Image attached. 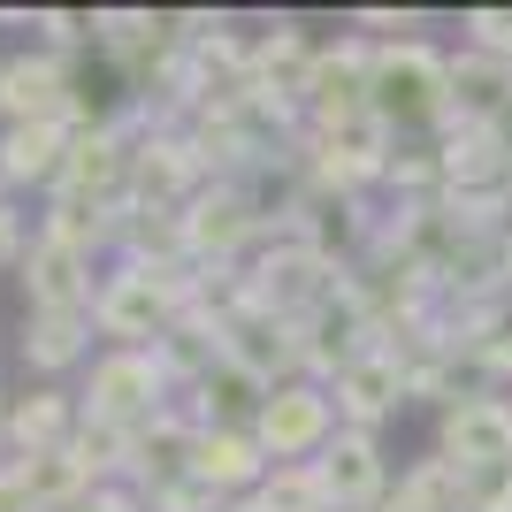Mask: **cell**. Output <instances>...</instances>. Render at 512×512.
<instances>
[{
  "label": "cell",
  "mask_w": 512,
  "mask_h": 512,
  "mask_svg": "<svg viewBox=\"0 0 512 512\" xmlns=\"http://www.w3.org/2000/svg\"><path fill=\"white\" fill-rule=\"evenodd\" d=\"M268 451H260L253 428H199V451H192V474L207 482V490L222 497H253L260 482H268Z\"/></svg>",
  "instance_id": "cell-19"
},
{
  "label": "cell",
  "mask_w": 512,
  "mask_h": 512,
  "mask_svg": "<svg viewBox=\"0 0 512 512\" xmlns=\"http://www.w3.org/2000/svg\"><path fill=\"white\" fill-rule=\"evenodd\" d=\"M253 436L276 467H306V459H321V444L337 436V398L321 383H306V375L299 383H276L268 406H260V421H253Z\"/></svg>",
  "instance_id": "cell-8"
},
{
  "label": "cell",
  "mask_w": 512,
  "mask_h": 512,
  "mask_svg": "<svg viewBox=\"0 0 512 512\" xmlns=\"http://www.w3.org/2000/svg\"><path fill=\"white\" fill-rule=\"evenodd\" d=\"M0 207H8V176H0Z\"/></svg>",
  "instance_id": "cell-41"
},
{
  "label": "cell",
  "mask_w": 512,
  "mask_h": 512,
  "mask_svg": "<svg viewBox=\"0 0 512 512\" xmlns=\"http://www.w3.org/2000/svg\"><path fill=\"white\" fill-rule=\"evenodd\" d=\"M31 31L46 39V54H69V46L92 39V16H85V8H39V16H31Z\"/></svg>",
  "instance_id": "cell-30"
},
{
  "label": "cell",
  "mask_w": 512,
  "mask_h": 512,
  "mask_svg": "<svg viewBox=\"0 0 512 512\" xmlns=\"http://www.w3.org/2000/svg\"><path fill=\"white\" fill-rule=\"evenodd\" d=\"M474 512H512V467H505V474H482V482H474Z\"/></svg>",
  "instance_id": "cell-35"
},
{
  "label": "cell",
  "mask_w": 512,
  "mask_h": 512,
  "mask_svg": "<svg viewBox=\"0 0 512 512\" xmlns=\"http://www.w3.org/2000/svg\"><path fill=\"white\" fill-rule=\"evenodd\" d=\"M314 62H321V46L306 39L299 23H276V31L253 46V92H260V100H276V107H291V115H306Z\"/></svg>",
  "instance_id": "cell-18"
},
{
  "label": "cell",
  "mask_w": 512,
  "mask_h": 512,
  "mask_svg": "<svg viewBox=\"0 0 512 512\" xmlns=\"http://www.w3.org/2000/svg\"><path fill=\"white\" fill-rule=\"evenodd\" d=\"M306 467L321 474V497H329V512H375V505L390 497L383 444H375L367 428H337V436L321 444V459H306Z\"/></svg>",
  "instance_id": "cell-13"
},
{
  "label": "cell",
  "mask_w": 512,
  "mask_h": 512,
  "mask_svg": "<svg viewBox=\"0 0 512 512\" xmlns=\"http://www.w3.org/2000/svg\"><path fill=\"white\" fill-rule=\"evenodd\" d=\"M505 291H512V230H505Z\"/></svg>",
  "instance_id": "cell-38"
},
{
  "label": "cell",
  "mask_w": 512,
  "mask_h": 512,
  "mask_svg": "<svg viewBox=\"0 0 512 512\" xmlns=\"http://www.w3.org/2000/svg\"><path fill=\"white\" fill-rule=\"evenodd\" d=\"M62 153H69V123H16V130H0V176H8V192H16V184H46V192H54Z\"/></svg>",
  "instance_id": "cell-25"
},
{
  "label": "cell",
  "mask_w": 512,
  "mask_h": 512,
  "mask_svg": "<svg viewBox=\"0 0 512 512\" xmlns=\"http://www.w3.org/2000/svg\"><path fill=\"white\" fill-rule=\"evenodd\" d=\"M352 115H375V39H337L321 46L314 85H306V123H352Z\"/></svg>",
  "instance_id": "cell-11"
},
{
  "label": "cell",
  "mask_w": 512,
  "mask_h": 512,
  "mask_svg": "<svg viewBox=\"0 0 512 512\" xmlns=\"http://www.w3.org/2000/svg\"><path fill=\"white\" fill-rule=\"evenodd\" d=\"M62 199H92V207H123L130 199V130L115 115L69 130V153H62V176H54Z\"/></svg>",
  "instance_id": "cell-9"
},
{
  "label": "cell",
  "mask_w": 512,
  "mask_h": 512,
  "mask_svg": "<svg viewBox=\"0 0 512 512\" xmlns=\"http://www.w3.org/2000/svg\"><path fill=\"white\" fill-rule=\"evenodd\" d=\"M39 237H54V245H69V253H100V245H115V207H92V199H46L39 214Z\"/></svg>",
  "instance_id": "cell-27"
},
{
  "label": "cell",
  "mask_w": 512,
  "mask_h": 512,
  "mask_svg": "<svg viewBox=\"0 0 512 512\" xmlns=\"http://www.w3.org/2000/svg\"><path fill=\"white\" fill-rule=\"evenodd\" d=\"M192 398H199V406H192V413H199V428H253V421H260V406H268V383H260L253 367H237L230 352H222V360L199 375Z\"/></svg>",
  "instance_id": "cell-22"
},
{
  "label": "cell",
  "mask_w": 512,
  "mask_h": 512,
  "mask_svg": "<svg viewBox=\"0 0 512 512\" xmlns=\"http://www.w3.org/2000/svg\"><path fill=\"white\" fill-rule=\"evenodd\" d=\"M375 115L390 130H451V54L428 39H375Z\"/></svg>",
  "instance_id": "cell-1"
},
{
  "label": "cell",
  "mask_w": 512,
  "mask_h": 512,
  "mask_svg": "<svg viewBox=\"0 0 512 512\" xmlns=\"http://www.w3.org/2000/svg\"><path fill=\"white\" fill-rule=\"evenodd\" d=\"M260 237H276V230H268V214L253 207L245 184H199L192 207H184V253L199 268H237Z\"/></svg>",
  "instance_id": "cell-5"
},
{
  "label": "cell",
  "mask_w": 512,
  "mask_h": 512,
  "mask_svg": "<svg viewBox=\"0 0 512 512\" xmlns=\"http://www.w3.org/2000/svg\"><path fill=\"white\" fill-rule=\"evenodd\" d=\"M23 291H31V306H92L100 291H92V260L69 253V245H54V237H31V253H23Z\"/></svg>",
  "instance_id": "cell-23"
},
{
  "label": "cell",
  "mask_w": 512,
  "mask_h": 512,
  "mask_svg": "<svg viewBox=\"0 0 512 512\" xmlns=\"http://www.w3.org/2000/svg\"><path fill=\"white\" fill-rule=\"evenodd\" d=\"M23 253H31V230L16 207H0V268H23Z\"/></svg>",
  "instance_id": "cell-33"
},
{
  "label": "cell",
  "mask_w": 512,
  "mask_h": 512,
  "mask_svg": "<svg viewBox=\"0 0 512 512\" xmlns=\"http://www.w3.org/2000/svg\"><path fill=\"white\" fill-rule=\"evenodd\" d=\"M375 314H367V299H360V283L344 276V291H329V299L314 306V314L299 321V360H306V383H337L344 367L360 360V352H375Z\"/></svg>",
  "instance_id": "cell-7"
},
{
  "label": "cell",
  "mask_w": 512,
  "mask_h": 512,
  "mask_svg": "<svg viewBox=\"0 0 512 512\" xmlns=\"http://www.w3.org/2000/svg\"><path fill=\"white\" fill-rule=\"evenodd\" d=\"M245 306H260V314H283V321H306L329 291H344V268L337 253H321V245H306V237H268L245 268Z\"/></svg>",
  "instance_id": "cell-2"
},
{
  "label": "cell",
  "mask_w": 512,
  "mask_h": 512,
  "mask_svg": "<svg viewBox=\"0 0 512 512\" xmlns=\"http://www.w3.org/2000/svg\"><path fill=\"white\" fill-rule=\"evenodd\" d=\"M329 398H337V428H367V436H375V428L413 398V367L398 360L390 344H375V352H360V360L329 383Z\"/></svg>",
  "instance_id": "cell-14"
},
{
  "label": "cell",
  "mask_w": 512,
  "mask_h": 512,
  "mask_svg": "<svg viewBox=\"0 0 512 512\" xmlns=\"http://www.w3.org/2000/svg\"><path fill=\"white\" fill-rule=\"evenodd\" d=\"M398 497L413 512H474V474H459L444 451H428V459H413L398 474Z\"/></svg>",
  "instance_id": "cell-26"
},
{
  "label": "cell",
  "mask_w": 512,
  "mask_h": 512,
  "mask_svg": "<svg viewBox=\"0 0 512 512\" xmlns=\"http://www.w3.org/2000/svg\"><path fill=\"white\" fill-rule=\"evenodd\" d=\"M92 39H100L107 62L123 69L130 92H146L169 69V54L184 46L176 39V16H153V8H92Z\"/></svg>",
  "instance_id": "cell-10"
},
{
  "label": "cell",
  "mask_w": 512,
  "mask_h": 512,
  "mask_svg": "<svg viewBox=\"0 0 512 512\" xmlns=\"http://www.w3.org/2000/svg\"><path fill=\"white\" fill-rule=\"evenodd\" d=\"M169 390L176 383H169V367L153 360V352H100V360H92V383H85V413L138 436L146 421L169 413Z\"/></svg>",
  "instance_id": "cell-6"
},
{
  "label": "cell",
  "mask_w": 512,
  "mask_h": 512,
  "mask_svg": "<svg viewBox=\"0 0 512 512\" xmlns=\"http://www.w3.org/2000/svg\"><path fill=\"white\" fill-rule=\"evenodd\" d=\"M0 444H8V398H0Z\"/></svg>",
  "instance_id": "cell-39"
},
{
  "label": "cell",
  "mask_w": 512,
  "mask_h": 512,
  "mask_svg": "<svg viewBox=\"0 0 512 512\" xmlns=\"http://www.w3.org/2000/svg\"><path fill=\"white\" fill-rule=\"evenodd\" d=\"M451 123H512V69L490 54H451Z\"/></svg>",
  "instance_id": "cell-24"
},
{
  "label": "cell",
  "mask_w": 512,
  "mask_h": 512,
  "mask_svg": "<svg viewBox=\"0 0 512 512\" xmlns=\"http://www.w3.org/2000/svg\"><path fill=\"white\" fill-rule=\"evenodd\" d=\"M222 352H230L237 367H253L260 383H299L306 360H299V321L283 314H260V306H237L230 321H222Z\"/></svg>",
  "instance_id": "cell-17"
},
{
  "label": "cell",
  "mask_w": 512,
  "mask_h": 512,
  "mask_svg": "<svg viewBox=\"0 0 512 512\" xmlns=\"http://www.w3.org/2000/svg\"><path fill=\"white\" fill-rule=\"evenodd\" d=\"M192 451H199V413L169 406L161 421H146L130 436V467H123V490L138 497H161L176 482H192Z\"/></svg>",
  "instance_id": "cell-15"
},
{
  "label": "cell",
  "mask_w": 512,
  "mask_h": 512,
  "mask_svg": "<svg viewBox=\"0 0 512 512\" xmlns=\"http://www.w3.org/2000/svg\"><path fill=\"white\" fill-rule=\"evenodd\" d=\"M375 512H413V505H406V497H398V490H390V497H383V505H375Z\"/></svg>",
  "instance_id": "cell-37"
},
{
  "label": "cell",
  "mask_w": 512,
  "mask_h": 512,
  "mask_svg": "<svg viewBox=\"0 0 512 512\" xmlns=\"http://www.w3.org/2000/svg\"><path fill=\"white\" fill-rule=\"evenodd\" d=\"M230 512H253V505H245V497H230Z\"/></svg>",
  "instance_id": "cell-40"
},
{
  "label": "cell",
  "mask_w": 512,
  "mask_h": 512,
  "mask_svg": "<svg viewBox=\"0 0 512 512\" xmlns=\"http://www.w3.org/2000/svg\"><path fill=\"white\" fill-rule=\"evenodd\" d=\"M77 421H85V398H69V390H31V398H16V406H8V451H16V459L69 451Z\"/></svg>",
  "instance_id": "cell-21"
},
{
  "label": "cell",
  "mask_w": 512,
  "mask_h": 512,
  "mask_svg": "<svg viewBox=\"0 0 512 512\" xmlns=\"http://www.w3.org/2000/svg\"><path fill=\"white\" fill-rule=\"evenodd\" d=\"M92 337H100L92 306H31L23 314V360L39 367V375H69L92 352Z\"/></svg>",
  "instance_id": "cell-20"
},
{
  "label": "cell",
  "mask_w": 512,
  "mask_h": 512,
  "mask_svg": "<svg viewBox=\"0 0 512 512\" xmlns=\"http://www.w3.org/2000/svg\"><path fill=\"white\" fill-rule=\"evenodd\" d=\"M16 123H85V100H77V62L69 54H0V130Z\"/></svg>",
  "instance_id": "cell-4"
},
{
  "label": "cell",
  "mask_w": 512,
  "mask_h": 512,
  "mask_svg": "<svg viewBox=\"0 0 512 512\" xmlns=\"http://www.w3.org/2000/svg\"><path fill=\"white\" fill-rule=\"evenodd\" d=\"M245 505L253 512H329V497H321L314 467H268V482H260Z\"/></svg>",
  "instance_id": "cell-28"
},
{
  "label": "cell",
  "mask_w": 512,
  "mask_h": 512,
  "mask_svg": "<svg viewBox=\"0 0 512 512\" xmlns=\"http://www.w3.org/2000/svg\"><path fill=\"white\" fill-rule=\"evenodd\" d=\"M299 169L314 176V184H329V192H367V184H383L390 161H398V130L383 123V115H352V123H329L299 130Z\"/></svg>",
  "instance_id": "cell-3"
},
{
  "label": "cell",
  "mask_w": 512,
  "mask_h": 512,
  "mask_svg": "<svg viewBox=\"0 0 512 512\" xmlns=\"http://www.w3.org/2000/svg\"><path fill=\"white\" fill-rule=\"evenodd\" d=\"M436 451H444L459 474H505L512 467V398H467L436 421Z\"/></svg>",
  "instance_id": "cell-12"
},
{
  "label": "cell",
  "mask_w": 512,
  "mask_h": 512,
  "mask_svg": "<svg viewBox=\"0 0 512 512\" xmlns=\"http://www.w3.org/2000/svg\"><path fill=\"white\" fill-rule=\"evenodd\" d=\"M0 512H46L39 497H31V482H23V474H16V459L0 467Z\"/></svg>",
  "instance_id": "cell-34"
},
{
  "label": "cell",
  "mask_w": 512,
  "mask_h": 512,
  "mask_svg": "<svg viewBox=\"0 0 512 512\" xmlns=\"http://www.w3.org/2000/svg\"><path fill=\"white\" fill-rule=\"evenodd\" d=\"M352 23H360V31H390V39H398V31H413L421 16H390V8H360Z\"/></svg>",
  "instance_id": "cell-36"
},
{
  "label": "cell",
  "mask_w": 512,
  "mask_h": 512,
  "mask_svg": "<svg viewBox=\"0 0 512 512\" xmlns=\"http://www.w3.org/2000/svg\"><path fill=\"white\" fill-rule=\"evenodd\" d=\"M146 512H230V497L222 490H207V482H176V490H161V497H146Z\"/></svg>",
  "instance_id": "cell-31"
},
{
  "label": "cell",
  "mask_w": 512,
  "mask_h": 512,
  "mask_svg": "<svg viewBox=\"0 0 512 512\" xmlns=\"http://www.w3.org/2000/svg\"><path fill=\"white\" fill-rule=\"evenodd\" d=\"M69 512H146V497L138 490H123V482H107V490H92V497H77Z\"/></svg>",
  "instance_id": "cell-32"
},
{
  "label": "cell",
  "mask_w": 512,
  "mask_h": 512,
  "mask_svg": "<svg viewBox=\"0 0 512 512\" xmlns=\"http://www.w3.org/2000/svg\"><path fill=\"white\" fill-rule=\"evenodd\" d=\"M207 184V169H199V153L184 130H146L138 146H130V199L138 207H192V192Z\"/></svg>",
  "instance_id": "cell-16"
},
{
  "label": "cell",
  "mask_w": 512,
  "mask_h": 512,
  "mask_svg": "<svg viewBox=\"0 0 512 512\" xmlns=\"http://www.w3.org/2000/svg\"><path fill=\"white\" fill-rule=\"evenodd\" d=\"M467 46L512 69V8H467Z\"/></svg>",
  "instance_id": "cell-29"
}]
</instances>
